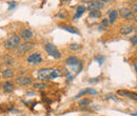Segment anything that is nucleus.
I'll return each mask as SVG.
<instances>
[{"instance_id": "29", "label": "nucleus", "mask_w": 137, "mask_h": 116, "mask_svg": "<svg viewBox=\"0 0 137 116\" xmlns=\"http://www.w3.org/2000/svg\"><path fill=\"white\" fill-rule=\"evenodd\" d=\"M14 7H16V2H15V1H13V2H10V9H9V10H12Z\"/></svg>"}, {"instance_id": "4", "label": "nucleus", "mask_w": 137, "mask_h": 116, "mask_svg": "<svg viewBox=\"0 0 137 116\" xmlns=\"http://www.w3.org/2000/svg\"><path fill=\"white\" fill-rule=\"evenodd\" d=\"M35 47V43L34 42H31V41H25L23 42L22 44H20L17 49V53L18 54H26L27 52H30L34 49Z\"/></svg>"}, {"instance_id": "12", "label": "nucleus", "mask_w": 137, "mask_h": 116, "mask_svg": "<svg viewBox=\"0 0 137 116\" xmlns=\"http://www.w3.org/2000/svg\"><path fill=\"white\" fill-rule=\"evenodd\" d=\"M3 91L5 93H11L14 91V83L11 81H5L3 83Z\"/></svg>"}, {"instance_id": "28", "label": "nucleus", "mask_w": 137, "mask_h": 116, "mask_svg": "<svg viewBox=\"0 0 137 116\" xmlns=\"http://www.w3.org/2000/svg\"><path fill=\"white\" fill-rule=\"evenodd\" d=\"M81 15H82V12H77V13L75 14V16H74V18H75V19H77V18H79V17H81Z\"/></svg>"}, {"instance_id": "19", "label": "nucleus", "mask_w": 137, "mask_h": 116, "mask_svg": "<svg viewBox=\"0 0 137 116\" xmlns=\"http://www.w3.org/2000/svg\"><path fill=\"white\" fill-rule=\"evenodd\" d=\"M80 48H81V45L78 44V43H72V44H70V50L71 51H78Z\"/></svg>"}, {"instance_id": "7", "label": "nucleus", "mask_w": 137, "mask_h": 116, "mask_svg": "<svg viewBox=\"0 0 137 116\" xmlns=\"http://www.w3.org/2000/svg\"><path fill=\"white\" fill-rule=\"evenodd\" d=\"M19 36H20L22 39L29 41L30 39L33 38L34 34H33V32L30 30V28H22V30H20V32H19Z\"/></svg>"}, {"instance_id": "26", "label": "nucleus", "mask_w": 137, "mask_h": 116, "mask_svg": "<svg viewBox=\"0 0 137 116\" xmlns=\"http://www.w3.org/2000/svg\"><path fill=\"white\" fill-rule=\"evenodd\" d=\"M95 60H97L100 65H102L103 63V57L102 56H98V57H95Z\"/></svg>"}, {"instance_id": "6", "label": "nucleus", "mask_w": 137, "mask_h": 116, "mask_svg": "<svg viewBox=\"0 0 137 116\" xmlns=\"http://www.w3.org/2000/svg\"><path fill=\"white\" fill-rule=\"evenodd\" d=\"M27 62L31 63V65H38V63L42 62L41 55L39 53H34V54L30 55L27 57Z\"/></svg>"}, {"instance_id": "16", "label": "nucleus", "mask_w": 137, "mask_h": 116, "mask_svg": "<svg viewBox=\"0 0 137 116\" xmlns=\"http://www.w3.org/2000/svg\"><path fill=\"white\" fill-rule=\"evenodd\" d=\"M61 27L63 28V30L70 32V33H73V34H79V32H78L77 28L74 27V26H72V25H63V26H61Z\"/></svg>"}, {"instance_id": "25", "label": "nucleus", "mask_w": 137, "mask_h": 116, "mask_svg": "<svg viewBox=\"0 0 137 116\" xmlns=\"http://www.w3.org/2000/svg\"><path fill=\"white\" fill-rule=\"evenodd\" d=\"M131 12H132V13H136V14H137V3H133V4H132Z\"/></svg>"}, {"instance_id": "24", "label": "nucleus", "mask_w": 137, "mask_h": 116, "mask_svg": "<svg viewBox=\"0 0 137 116\" xmlns=\"http://www.w3.org/2000/svg\"><path fill=\"white\" fill-rule=\"evenodd\" d=\"M85 11H87V8L85 5H78L77 7V12H82V13H84Z\"/></svg>"}, {"instance_id": "8", "label": "nucleus", "mask_w": 137, "mask_h": 116, "mask_svg": "<svg viewBox=\"0 0 137 116\" xmlns=\"http://www.w3.org/2000/svg\"><path fill=\"white\" fill-rule=\"evenodd\" d=\"M104 7V1H92L90 2V5L87 8L89 11H99Z\"/></svg>"}, {"instance_id": "5", "label": "nucleus", "mask_w": 137, "mask_h": 116, "mask_svg": "<svg viewBox=\"0 0 137 116\" xmlns=\"http://www.w3.org/2000/svg\"><path fill=\"white\" fill-rule=\"evenodd\" d=\"M15 83L20 86H29L33 83V80L32 78L26 77V76H19L15 79Z\"/></svg>"}, {"instance_id": "20", "label": "nucleus", "mask_w": 137, "mask_h": 116, "mask_svg": "<svg viewBox=\"0 0 137 116\" xmlns=\"http://www.w3.org/2000/svg\"><path fill=\"white\" fill-rule=\"evenodd\" d=\"M90 102H91V99L85 98V99H82V100H80V101H79V106H81V107H84V106H88Z\"/></svg>"}, {"instance_id": "22", "label": "nucleus", "mask_w": 137, "mask_h": 116, "mask_svg": "<svg viewBox=\"0 0 137 116\" xmlns=\"http://www.w3.org/2000/svg\"><path fill=\"white\" fill-rule=\"evenodd\" d=\"M85 93H89V94H91V95H97V94H98V92H97L95 89H86V90H85Z\"/></svg>"}, {"instance_id": "2", "label": "nucleus", "mask_w": 137, "mask_h": 116, "mask_svg": "<svg viewBox=\"0 0 137 116\" xmlns=\"http://www.w3.org/2000/svg\"><path fill=\"white\" fill-rule=\"evenodd\" d=\"M18 45H20V38L18 35L14 34L11 35L5 41H4V48L8 50H13L15 48H17Z\"/></svg>"}, {"instance_id": "9", "label": "nucleus", "mask_w": 137, "mask_h": 116, "mask_svg": "<svg viewBox=\"0 0 137 116\" xmlns=\"http://www.w3.org/2000/svg\"><path fill=\"white\" fill-rule=\"evenodd\" d=\"M118 13L120 14V16H122L124 19H132L133 18V13L131 12L130 9L128 8H122L118 11Z\"/></svg>"}, {"instance_id": "15", "label": "nucleus", "mask_w": 137, "mask_h": 116, "mask_svg": "<svg viewBox=\"0 0 137 116\" xmlns=\"http://www.w3.org/2000/svg\"><path fill=\"white\" fill-rule=\"evenodd\" d=\"M14 74H15V72L12 69H7V70H4L2 72V77L5 78V79H10V78H12L14 76Z\"/></svg>"}, {"instance_id": "21", "label": "nucleus", "mask_w": 137, "mask_h": 116, "mask_svg": "<svg viewBox=\"0 0 137 116\" xmlns=\"http://www.w3.org/2000/svg\"><path fill=\"white\" fill-rule=\"evenodd\" d=\"M4 61H5V63H7L8 66H12V65L14 63L13 59H12L10 56H5V57H4Z\"/></svg>"}, {"instance_id": "30", "label": "nucleus", "mask_w": 137, "mask_h": 116, "mask_svg": "<svg viewBox=\"0 0 137 116\" xmlns=\"http://www.w3.org/2000/svg\"><path fill=\"white\" fill-rule=\"evenodd\" d=\"M134 20H135V22L137 23V14H136V15L134 16Z\"/></svg>"}, {"instance_id": "18", "label": "nucleus", "mask_w": 137, "mask_h": 116, "mask_svg": "<svg viewBox=\"0 0 137 116\" xmlns=\"http://www.w3.org/2000/svg\"><path fill=\"white\" fill-rule=\"evenodd\" d=\"M90 17H92V18H100L101 17V13L99 11H92V12H90Z\"/></svg>"}, {"instance_id": "17", "label": "nucleus", "mask_w": 137, "mask_h": 116, "mask_svg": "<svg viewBox=\"0 0 137 116\" xmlns=\"http://www.w3.org/2000/svg\"><path fill=\"white\" fill-rule=\"evenodd\" d=\"M34 88H35L36 90H44V89L47 88V85L44 84V83H35V84H34Z\"/></svg>"}, {"instance_id": "10", "label": "nucleus", "mask_w": 137, "mask_h": 116, "mask_svg": "<svg viewBox=\"0 0 137 116\" xmlns=\"http://www.w3.org/2000/svg\"><path fill=\"white\" fill-rule=\"evenodd\" d=\"M117 94L119 96H122V97H129L131 99H137V94L133 93V92H128V91H124V90H120V91L117 92Z\"/></svg>"}, {"instance_id": "31", "label": "nucleus", "mask_w": 137, "mask_h": 116, "mask_svg": "<svg viewBox=\"0 0 137 116\" xmlns=\"http://www.w3.org/2000/svg\"><path fill=\"white\" fill-rule=\"evenodd\" d=\"M134 67H135V70H136V73H137V63H135Z\"/></svg>"}, {"instance_id": "11", "label": "nucleus", "mask_w": 137, "mask_h": 116, "mask_svg": "<svg viewBox=\"0 0 137 116\" xmlns=\"http://www.w3.org/2000/svg\"><path fill=\"white\" fill-rule=\"evenodd\" d=\"M134 31V26L133 25H124L120 28V34L121 35H129Z\"/></svg>"}, {"instance_id": "32", "label": "nucleus", "mask_w": 137, "mask_h": 116, "mask_svg": "<svg viewBox=\"0 0 137 116\" xmlns=\"http://www.w3.org/2000/svg\"><path fill=\"white\" fill-rule=\"evenodd\" d=\"M132 115H134V116H137V112H135L134 114H132Z\"/></svg>"}, {"instance_id": "27", "label": "nucleus", "mask_w": 137, "mask_h": 116, "mask_svg": "<svg viewBox=\"0 0 137 116\" xmlns=\"http://www.w3.org/2000/svg\"><path fill=\"white\" fill-rule=\"evenodd\" d=\"M101 24H102V26L108 27V26H109V20H108V19H103V20L101 21Z\"/></svg>"}, {"instance_id": "3", "label": "nucleus", "mask_w": 137, "mask_h": 116, "mask_svg": "<svg viewBox=\"0 0 137 116\" xmlns=\"http://www.w3.org/2000/svg\"><path fill=\"white\" fill-rule=\"evenodd\" d=\"M45 51L53 58H56V59H60L61 58V53L58 51V49L56 47H55L54 44H52V43H46L45 44Z\"/></svg>"}, {"instance_id": "13", "label": "nucleus", "mask_w": 137, "mask_h": 116, "mask_svg": "<svg viewBox=\"0 0 137 116\" xmlns=\"http://www.w3.org/2000/svg\"><path fill=\"white\" fill-rule=\"evenodd\" d=\"M118 11H116V10H113L112 12H110V14H109V22L110 23H114L115 22V20L117 19V16H118Z\"/></svg>"}, {"instance_id": "33", "label": "nucleus", "mask_w": 137, "mask_h": 116, "mask_svg": "<svg viewBox=\"0 0 137 116\" xmlns=\"http://www.w3.org/2000/svg\"><path fill=\"white\" fill-rule=\"evenodd\" d=\"M0 89H1V84H0Z\"/></svg>"}, {"instance_id": "23", "label": "nucleus", "mask_w": 137, "mask_h": 116, "mask_svg": "<svg viewBox=\"0 0 137 116\" xmlns=\"http://www.w3.org/2000/svg\"><path fill=\"white\" fill-rule=\"evenodd\" d=\"M130 41H131V43H132L133 45H136V44H137V35L131 37V38H130Z\"/></svg>"}, {"instance_id": "14", "label": "nucleus", "mask_w": 137, "mask_h": 116, "mask_svg": "<svg viewBox=\"0 0 137 116\" xmlns=\"http://www.w3.org/2000/svg\"><path fill=\"white\" fill-rule=\"evenodd\" d=\"M79 61H78V58L76 56H71L69 58H67V60H65V63L68 66H75L77 65Z\"/></svg>"}, {"instance_id": "1", "label": "nucleus", "mask_w": 137, "mask_h": 116, "mask_svg": "<svg viewBox=\"0 0 137 116\" xmlns=\"http://www.w3.org/2000/svg\"><path fill=\"white\" fill-rule=\"evenodd\" d=\"M61 75H62L61 71H59L57 69L45 68V69H41L38 71L37 78L41 81H50V80H53L57 77H60Z\"/></svg>"}]
</instances>
